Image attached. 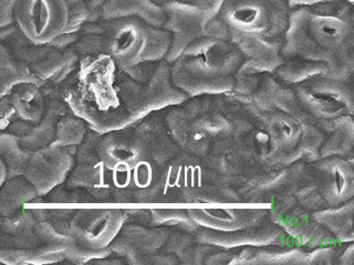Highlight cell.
<instances>
[{"instance_id": "obj_13", "label": "cell", "mask_w": 354, "mask_h": 265, "mask_svg": "<svg viewBox=\"0 0 354 265\" xmlns=\"http://www.w3.org/2000/svg\"><path fill=\"white\" fill-rule=\"evenodd\" d=\"M171 231L166 229H149L140 224L122 226L115 239L110 244L111 250L130 264L154 263L155 252L164 246Z\"/></svg>"}, {"instance_id": "obj_32", "label": "cell", "mask_w": 354, "mask_h": 265, "mask_svg": "<svg viewBox=\"0 0 354 265\" xmlns=\"http://www.w3.org/2000/svg\"><path fill=\"white\" fill-rule=\"evenodd\" d=\"M8 178V173H7V168H6L5 163L3 160L0 158V186L3 185L6 179Z\"/></svg>"}, {"instance_id": "obj_7", "label": "cell", "mask_w": 354, "mask_h": 265, "mask_svg": "<svg viewBox=\"0 0 354 265\" xmlns=\"http://www.w3.org/2000/svg\"><path fill=\"white\" fill-rule=\"evenodd\" d=\"M350 83L321 75L291 86V88L302 110L311 119L331 121L353 113Z\"/></svg>"}, {"instance_id": "obj_26", "label": "cell", "mask_w": 354, "mask_h": 265, "mask_svg": "<svg viewBox=\"0 0 354 265\" xmlns=\"http://www.w3.org/2000/svg\"><path fill=\"white\" fill-rule=\"evenodd\" d=\"M77 209H30L37 221H46L62 235H69L70 221Z\"/></svg>"}, {"instance_id": "obj_27", "label": "cell", "mask_w": 354, "mask_h": 265, "mask_svg": "<svg viewBox=\"0 0 354 265\" xmlns=\"http://www.w3.org/2000/svg\"><path fill=\"white\" fill-rule=\"evenodd\" d=\"M62 55H64V60H62L60 69L55 72V75H53V77H51L50 80H48L47 82H44L41 88H49V90L58 88V86H60L73 72L77 71V66H79V61H80V57L77 55L73 46L64 50Z\"/></svg>"}, {"instance_id": "obj_11", "label": "cell", "mask_w": 354, "mask_h": 265, "mask_svg": "<svg viewBox=\"0 0 354 265\" xmlns=\"http://www.w3.org/2000/svg\"><path fill=\"white\" fill-rule=\"evenodd\" d=\"M75 149L50 144L49 146L31 153L22 176L44 197L57 186L64 184L75 163Z\"/></svg>"}, {"instance_id": "obj_24", "label": "cell", "mask_w": 354, "mask_h": 265, "mask_svg": "<svg viewBox=\"0 0 354 265\" xmlns=\"http://www.w3.org/2000/svg\"><path fill=\"white\" fill-rule=\"evenodd\" d=\"M37 219L30 209H22L15 215L3 217L0 224L1 235H18L32 230L36 226Z\"/></svg>"}, {"instance_id": "obj_12", "label": "cell", "mask_w": 354, "mask_h": 265, "mask_svg": "<svg viewBox=\"0 0 354 265\" xmlns=\"http://www.w3.org/2000/svg\"><path fill=\"white\" fill-rule=\"evenodd\" d=\"M0 43L5 44L42 83L53 77L64 60V55L59 50L49 44L33 43L26 38L16 23L0 29Z\"/></svg>"}, {"instance_id": "obj_35", "label": "cell", "mask_w": 354, "mask_h": 265, "mask_svg": "<svg viewBox=\"0 0 354 265\" xmlns=\"http://www.w3.org/2000/svg\"><path fill=\"white\" fill-rule=\"evenodd\" d=\"M178 1H188V0H178Z\"/></svg>"}, {"instance_id": "obj_21", "label": "cell", "mask_w": 354, "mask_h": 265, "mask_svg": "<svg viewBox=\"0 0 354 265\" xmlns=\"http://www.w3.org/2000/svg\"><path fill=\"white\" fill-rule=\"evenodd\" d=\"M329 75L328 66L321 62L304 60L300 58L285 59L274 72V79L282 84L295 86L298 83L309 80L311 77Z\"/></svg>"}, {"instance_id": "obj_31", "label": "cell", "mask_w": 354, "mask_h": 265, "mask_svg": "<svg viewBox=\"0 0 354 265\" xmlns=\"http://www.w3.org/2000/svg\"><path fill=\"white\" fill-rule=\"evenodd\" d=\"M324 0H288L290 8H299V7H308L315 3H324Z\"/></svg>"}, {"instance_id": "obj_29", "label": "cell", "mask_w": 354, "mask_h": 265, "mask_svg": "<svg viewBox=\"0 0 354 265\" xmlns=\"http://www.w3.org/2000/svg\"><path fill=\"white\" fill-rule=\"evenodd\" d=\"M79 37H80L79 32H64L55 37L48 44L55 49L59 50L60 52H64V50L72 47L77 41Z\"/></svg>"}, {"instance_id": "obj_3", "label": "cell", "mask_w": 354, "mask_h": 265, "mask_svg": "<svg viewBox=\"0 0 354 265\" xmlns=\"http://www.w3.org/2000/svg\"><path fill=\"white\" fill-rule=\"evenodd\" d=\"M243 62L241 50L230 39L201 37L171 62V83L187 97L228 94Z\"/></svg>"}, {"instance_id": "obj_10", "label": "cell", "mask_w": 354, "mask_h": 265, "mask_svg": "<svg viewBox=\"0 0 354 265\" xmlns=\"http://www.w3.org/2000/svg\"><path fill=\"white\" fill-rule=\"evenodd\" d=\"M127 220V209H77L70 221L68 237L81 248H108Z\"/></svg>"}, {"instance_id": "obj_18", "label": "cell", "mask_w": 354, "mask_h": 265, "mask_svg": "<svg viewBox=\"0 0 354 265\" xmlns=\"http://www.w3.org/2000/svg\"><path fill=\"white\" fill-rule=\"evenodd\" d=\"M37 198L36 189L22 175L7 178L0 186V217L15 215Z\"/></svg>"}, {"instance_id": "obj_19", "label": "cell", "mask_w": 354, "mask_h": 265, "mask_svg": "<svg viewBox=\"0 0 354 265\" xmlns=\"http://www.w3.org/2000/svg\"><path fill=\"white\" fill-rule=\"evenodd\" d=\"M21 83H35L39 86L44 84L5 44L0 43V99L7 97L15 86Z\"/></svg>"}, {"instance_id": "obj_28", "label": "cell", "mask_w": 354, "mask_h": 265, "mask_svg": "<svg viewBox=\"0 0 354 265\" xmlns=\"http://www.w3.org/2000/svg\"><path fill=\"white\" fill-rule=\"evenodd\" d=\"M16 0H0V29L15 25Z\"/></svg>"}, {"instance_id": "obj_23", "label": "cell", "mask_w": 354, "mask_h": 265, "mask_svg": "<svg viewBox=\"0 0 354 265\" xmlns=\"http://www.w3.org/2000/svg\"><path fill=\"white\" fill-rule=\"evenodd\" d=\"M88 125L83 119L69 112L61 116L57 121L55 134L51 144L58 146L68 147V148L77 149L82 143L83 138L88 132Z\"/></svg>"}, {"instance_id": "obj_20", "label": "cell", "mask_w": 354, "mask_h": 265, "mask_svg": "<svg viewBox=\"0 0 354 265\" xmlns=\"http://www.w3.org/2000/svg\"><path fill=\"white\" fill-rule=\"evenodd\" d=\"M313 218L319 224L326 226L332 237L342 242L353 241V200L346 202L340 207L318 210L313 213Z\"/></svg>"}, {"instance_id": "obj_8", "label": "cell", "mask_w": 354, "mask_h": 265, "mask_svg": "<svg viewBox=\"0 0 354 265\" xmlns=\"http://www.w3.org/2000/svg\"><path fill=\"white\" fill-rule=\"evenodd\" d=\"M15 23L26 38L48 44L69 23L68 0H16Z\"/></svg>"}, {"instance_id": "obj_33", "label": "cell", "mask_w": 354, "mask_h": 265, "mask_svg": "<svg viewBox=\"0 0 354 265\" xmlns=\"http://www.w3.org/2000/svg\"><path fill=\"white\" fill-rule=\"evenodd\" d=\"M153 3H156L158 6H163L165 3H169V1H173V0H152Z\"/></svg>"}, {"instance_id": "obj_25", "label": "cell", "mask_w": 354, "mask_h": 265, "mask_svg": "<svg viewBox=\"0 0 354 265\" xmlns=\"http://www.w3.org/2000/svg\"><path fill=\"white\" fill-rule=\"evenodd\" d=\"M46 202L53 204H91L94 202L93 197L82 188L68 189L64 184L57 186L53 190L46 195Z\"/></svg>"}, {"instance_id": "obj_16", "label": "cell", "mask_w": 354, "mask_h": 265, "mask_svg": "<svg viewBox=\"0 0 354 265\" xmlns=\"http://www.w3.org/2000/svg\"><path fill=\"white\" fill-rule=\"evenodd\" d=\"M68 105L53 95L46 97V110L38 124L31 126L24 137L19 138L20 146L28 152L49 146L55 138V126L61 116L69 110Z\"/></svg>"}, {"instance_id": "obj_17", "label": "cell", "mask_w": 354, "mask_h": 265, "mask_svg": "<svg viewBox=\"0 0 354 265\" xmlns=\"http://www.w3.org/2000/svg\"><path fill=\"white\" fill-rule=\"evenodd\" d=\"M8 97L20 121L31 126L41 121L46 110V97L41 86L35 83H21L11 90Z\"/></svg>"}, {"instance_id": "obj_30", "label": "cell", "mask_w": 354, "mask_h": 265, "mask_svg": "<svg viewBox=\"0 0 354 265\" xmlns=\"http://www.w3.org/2000/svg\"><path fill=\"white\" fill-rule=\"evenodd\" d=\"M106 0H84L86 7H88V11H90V19L88 21H97V14H99L100 9L104 5Z\"/></svg>"}, {"instance_id": "obj_34", "label": "cell", "mask_w": 354, "mask_h": 265, "mask_svg": "<svg viewBox=\"0 0 354 265\" xmlns=\"http://www.w3.org/2000/svg\"><path fill=\"white\" fill-rule=\"evenodd\" d=\"M324 1H332V0H324ZM346 1H350V3H354V0H346Z\"/></svg>"}, {"instance_id": "obj_5", "label": "cell", "mask_w": 354, "mask_h": 265, "mask_svg": "<svg viewBox=\"0 0 354 265\" xmlns=\"http://www.w3.org/2000/svg\"><path fill=\"white\" fill-rule=\"evenodd\" d=\"M307 185L297 186L295 193L299 204L310 209L340 207L352 200L354 175L352 166L343 158H321L310 167Z\"/></svg>"}, {"instance_id": "obj_14", "label": "cell", "mask_w": 354, "mask_h": 265, "mask_svg": "<svg viewBox=\"0 0 354 265\" xmlns=\"http://www.w3.org/2000/svg\"><path fill=\"white\" fill-rule=\"evenodd\" d=\"M195 224L214 231L232 232L263 226L269 219V209L228 210L189 209Z\"/></svg>"}, {"instance_id": "obj_6", "label": "cell", "mask_w": 354, "mask_h": 265, "mask_svg": "<svg viewBox=\"0 0 354 265\" xmlns=\"http://www.w3.org/2000/svg\"><path fill=\"white\" fill-rule=\"evenodd\" d=\"M165 12L164 30L171 35V47L165 60L169 64L195 39L205 36L230 39L226 26L218 16L212 18L206 11L189 1L173 0L162 6Z\"/></svg>"}, {"instance_id": "obj_22", "label": "cell", "mask_w": 354, "mask_h": 265, "mask_svg": "<svg viewBox=\"0 0 354 265\" xmlns=\"http://www.w3.org/2000/svg\"><path fill=\"white\" fill-rule=\"evenodd\" d=\"M31 152L20 146L19 139L10 132H0V158L3 160L8 178L25 173Z\"/></svg>"}, {"instance_id": "obj_9", "label": "cell", "mask_w": 354, "mask_h": 265, "mask_svg": "<svg viewBox=\"0 0 354 265\" xmlns=\"http://www.w3.org/2000/svg\"><path fill=\"white\" fill-rule=\"evenodd\" d=\"M101 134L88 128L82 143L77 147L75 163L64 186L68 189H86L94 202H112L110 171L105 168L97 154V144Z\"/></svg>"}, {"instance_id": "obj_4", "label": "cell", "mask_w": 354, "mask_h": 265, "mask_svg": "<svg viewBox=\"0 0 354 265\" xmlns=\"http://www.w3.org/2000/svg\"><path fill=\"white\" fill-rule=\"evenodd\" d=\"M288 0H224L218 18L230 39L258 36L281 38L290 16Z\"/></svg>"}, {"instance_id": "obj_2", "label": "cell", "mask_w": 354, "mask_h": 265, "mask_svg": "<svg viewBox=\"0 0 354 265\" xmlns=\"http://www.w3.org/2000/svg\"><path fill=\"white\" fill-rule=\"evenodd\" d=\"M73 44L79 57L106 55L136 82L147 83L171 47V35L136 17L86 22Z\"/></svg>"}, {"instance_id": "obj_15", "label": "cell", "mask_w": 354, "mask_h": 265, "mask_svg": "<svg viewBox=\"0 0 354 265\" xmlns=\"http://www.w3.org/2000/svg\"><path fill=\"white\" fill-rule=\"evenodd\" d=\"M136 17L153 27L162 28L166 16L162 6L152 0H106L100 9L97 20Z\"/></svg>"}, {"instance_id": "obj_1", "label": "cell", "mask_w": 354, "mask_h": 265, "mask_svg": "<svg viewBox=\"0 0 354 265\" xmlns=\"http://www.w3.org/2000/svg\"><path fill=\"white\" fill-rule=\"evenodd\" d=\"M354 7L332 0L291 9L280 53L328 66V77L351 82L354 70Z\"/></svg>"}]
</instances>
